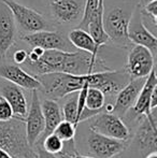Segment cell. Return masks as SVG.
<instances>
[{"label": "cell", "mask_w": 157, "mask_h": 158, "mask_svg": "<svg viewBox=\"0 0 157 158\" xmlns=\"http://www.w3.org/2000/svg\"><path fill=\"white\" fill-rule=\"evenodd\" d=\"M22 66L32 75L51 72H64L70 74H88L110 70L102 59L85 51L64 52L57 50L44 51L43 55L36 61H25Z\"/></svg>", "instance_id": "1"}, {"label": "cell", "mask_w": 157, "mask_h": 158, "mask_svg": "<svg viewBox=\"0 0 157 158\" xmlns=\"http://www.w3.org/2000/svg\"><path fill=\"white\" fill-rule=\"evenodd\" d=\"M0 148L15 158H37L36 150L27 141L25 122L19 117L0 122Z\"/></svg>", "instance_id": "2"}, {"label": "cell", "mask_w": 157, "mask_h": 158, "mask_svg": "<svg viewBox=\"0 0 157 158\" xmlns=\"http://www.w3.org/2000/svg\"><path fill=\"white\" fill-rule=\"evenodd\" d=\"M41 83V89L48 98L58 100L74 92H79L84 85L89 87L88 74H70L64 72H51L35 75Z\"/></svg>", "instance_id": "3"}, {"label": "cell", "mask_w": 157, "mask_h": 158, "mask_svg": "<svg viewBox=\"0 0 157 158\" xmlns=\"http://www.w3.org/2000/svg\"><path fill=\"white\" fill-rule=\"evenodd\" d=\"M134 8L129 6H112L105 10L103 8V29L109 37V41L119 48H129L132 44L128 37V27Z\"/></svg>", "instance_id": "4"}, {"label": "cell", "mask_w": 157, "mask_h": 158, "mask_svg": "<svg viewBox=\"0 0 157 158\" xmlns=\"http://www.w3.org/2000/svg\"><path fill=\"white\" fill-rule=\"evenodd\" d=\"M10 8L16 25L25 33H32L42 30H52L48 19L34 9H30L16 0H2Z\"/></svg>", "instance_id": "5"}, {"label": "cell", "mask_w": 157, "mask_h": 158, "mask_svg": "<svg viewBox=\"0 0 157 158\" xmlns=\"http://www.w3.org/2000/svg\"><path fill=\"white\" fill-rule=\"evenodd\" d=\"M88 129L100 135L121 141H128L130 131L119 115L115 113H102V111L89 117Z\"/></svg>", "instance_id": "6"}, {"label": "cell", "mask_w": 157, "mask_h": 158, "mask_svg": "<svg viewBox=\"0 0 157 158\" xmlns=\"http://www.w3.org/2000/svg\"><path fill=\"white\" fill-rule=\"evenodd\" d=\"M128 146V141H121L88 129L86 155L94 158H114Z\"/></svg>", "instance_id": "7"}, {"label": "cell", "mask_w": 157, "mask_h": 158, "mask_svg": "<svg viewBox=\"0 0 157 158\" xmlns=\"http://www.w3.org/2000/svg\"><path fill=\"white\" fill-rule=\"evenodd\" d=\"M22 40L25 41L30 48L40 46L48 50H57L64 52H74L76 48L68 39V35L57 30H42L32 33H24Z\"/></svg>", "instance_id": "8"}, {"label": "cell", "mask_w": 157, "mask_h": 158, "mask_svg": "<svg viewBox=\"0 0 157 158\" xmlns=\"http://www.w3.org/2000/svg\"><path fill=\"white\" fill-rule=\"evenodd\" d=\"M24 122H25L27 141L31 148H35L37 142L43 135L44 128H45L43 113L41 110V100H40L38 90H31V102Z\"/></svg>", "instance_id": "9"}, {"label": "cell", "mask_w": 157, "mask_h": 158, "mask_svg": "<svg viewBox=\"0 0 157 158\" xmlns=\"http://www.w3.org/2000/svg\"><path fill=\"white\" fill-rule=\"evenodd\" d=\"M155 57L145 46L134 44L128 53L125 70L131 79L147 77L154 69Z\"/></svg>", "instance_id": "10"}, {"label": "cell", "mask_w": 157, "mask_h": 158, "mask_svg": "<svg viewBox=\"0 0 157 158\" xmlns=\"http://www.w3.org/2000/svg\"><path fill=\"white\" fill-rule=\"evenodd\" d=\"M85 0H54L50 2L53 17L60 24H73L81 21Z\"/></svg>", "instance_id": "11"}, {"label": "cell", "mask_w": 157, "mask_h": 158, "mask_svg": "<svg viewBox=\"0 0 157 158\" xmlns=\"http://www.w3.org/2000/svg\"><path fill=\"white\" fill-rule=\"evenodd\" d=\"M128 37L132 44H139V45L145 46L151 51L153 56H156L157 52V38L149 29L145 28L142 24L140 16V10L137 6L134 14L131 16L128 27Z\"/></svg>", "instance_id": "12"}, {"label": "cell", "mask_w": 157, "mask_h": 158, "mask_svg": "<svg viewBox=\"0 0 157 158\" xmlns=\"http://www.w3.org/2000/svg\"><path fill=\"white\" fill-rule=\"evenodd\" d=\"M16 35V23L10 8L0 0V59H4L12 48Z\"/></svg>", "instance_id": "13"}, {"label": "cell", "mask_w": 157, "mask_h": 158, "mask_svg": "<svg viewBox=\"0 0 157 158\" xmlns=\"http://www.w3.org/2000/svg\"><path fill=\"white\" fill-rule=\"evenodd\" d=\"M0 77L12 82L24 89L38 92L41 89L39 80L16 64H0Z\"/></svg>", "instance_id": "14"}, {"label": "cell", "mask_w": 157, "mask_h": 158, "mask_svg": "<svg viewBox=\"0 0 157 158\" xmlns=\"http://www.w3.org/2000/svg\"><path fill=\"white\" fill-rule=\"evenodd\" d=\"M0 96L10 103L15 117L24 119L28 112V102L23 88L0 77Z\"/></svg>", "instance_id": "15"}, {"label": "cell", "mask_w": 157, "mask_h": 158, "mask_svg": "<svg viewBox=\"0 0 157 158\" xmlns=\"http://www.w3.org/2000/svg\"><path fill=\"white\" fill-rule=\"evenodd\" d=\"M145 79L147 77L130 79V81L115 96V102L113 103V113L118 115H125L128 111L131 110L144 84Z\"/></svg>", "instance_id": "16"}, {"label": "cell", "mask_w": 157, "mask_h": 158, "mask_svg": "<svg viewBox=\"0 0 157 158\" xmlns=\"http://www.w3.org/2000/svg\"><path fill=\"white\" fill-rule=\"evenodd\" d=\"M139 122L140 125L134 137L139 148L149 151V153L156 152V109L152 110L151 115L149 116H140Z\"/></svg>", "instance_id": "17"}, {"label": "cell", "mask_w": 157, "mask_h": 158, "mask_svg": "<svg viewBox=\"0 0 157 158\" xmlns=\"http://www.w3.org/2000/svg\"><path fill=\"white\" fill-rule=\"evenodd\" d=\"M157 87V77L155 72V68L150 72V74L147 77L143 84L142 88H141L140 93L138 95L136 102H134V106H132V111L134 114L138 116H149L151 115V96L153 90Z\"/></svg>", "instance_id": "18"}, {"label": "cell", "mask_w": 157, "mask_h": 158, "mask_svg": "<svg viewBox=\"0 0 157 158\" xmlns=\"http://www.w3.org/2000/svg\"><path fill=\"white\" fill-rule=\"evenodd\" d=\"M41 110L43 113L44 123H45V128L44 132L41 138L45 137L48 133H52L54 131L55 127L58 125L64 119L61 108L58 104V102L51 98H46L41 101ZM40 138V139H41Z\"/></svg>", "instance_id": "19"}, {"label": "cell", "mask_w": 157, "mask_h": 158, "mask_svg": "<svg viewBox=\"0 0 157 158\" xmlns=\"http://www.w3.org/2000/svg\"><path fill=\"white\" fill-rule=\"evenodd\" d=\"M68 39L76 50L85 51V52L90 53L95 56H97V54H98L100 46L94 41L92 35L86 30H83L81 28H76L68 33Z\"/></svg>", "instance_id": "20"}, {"label": "cell", "mask_w": 157, "mask_h": 158, "mask_svg": "<svg viewBox=\"0 0 157 158\" xmlns=\"http://www.w3.org/2000/svg\"><path fill=\"white\" fill-rule=\"evenodd\" d=\"M103 8H105V2L103 0H101L98 10L90 19L87 26V30H86L99 46H102L103 44L109 42V37L103 29Z\"/></svg>", "instance_id": "21"}, {"label": "cell", "mask_w": 157, "mask_h": 158, "mask_svg": "<svg viewBox=\"0 0 157 158\" xmlns=\"http://www.w3.org/2000/svg\"><path fill=\"white\" fill-rule=\"evenodd\" d=\"M105 94L100 89L96 87H88L87 93H86V99H85V110L90 111L94 114L101 112L105 104Z\"/></svg>", "instance_id": "22"}, {"label": "cell", "mask_w": 157, "mask_h": 158, "mask_svg": "<svg viewBox=\"0 0 157 158\" xmlns=\"http://www.w3.org/2000/svg\"><path fill=\"white\" fill-rule=\"evenodd\" d=\"M78 93L74 92L71 94L65 96L67 98L61 109L63 112V117L66 121H69L73 123L74 125L78 127Z\"/></svg>", "instance_id": "23"}, {"label": "cell", "mask_w": 157, "mask_h": 158, "mask_svg": "<svg viewBox=\"0 0 157 158\" xmlns=\"http://www.w3.org/2000/svg\"><path fill=\"white\" fill-rule=\"evenodd\" d=\"M36 145H40L45 152L53 155H58L64 148V141L59 139L55 133H48L45 137L41 138Z\"/></svg>", "instance_id": "24"}, {"label": "cell", "mask_w": 157, "mask_h": 158, "mask_svg": "<svg viewBox=\"0 0 157 158\" xmlns=\"http://www.w3.org/2000/svg\"><path fill=\"white\" fill-rule=\"evenodd\" d=\"M76 126L73 123H71L69 121H66V119H63L58 125L55 127L53 133H55L64 142H67V141L74 140V138H76Z\"/></svg>", "instance_id": "25"}, {"label": "cell", "mask_w": 157, "mask_h": 158, "mask_svg": "<svg viewBox=\"0 0 157 158\" xmlns=\"http://www.w3.org/2000/svg\"><path fill=\"white\" fill-rule=\"evenodd\" d=\"M101 0H85V4H84V11L82 19L79 23V28L83 30H87V26L89 24L90 19L95 15V13L98 10L99 3Z\"/></svg>", "instance_id": "26"}, {"label": "cell", "mask_w": 157, "mask_h": 158, "mask_svg": "<svg viewBox=\"0 0 157 158\" xmlns=\"http://www.w3.org/2000/svg\"><path fill=\"white\" fill-rule=\"evenodd\" d=\"M13 117H14V114H13V110L10 103L0 96V122L10 121Z\"/></svg>", "instance_id": "27"}, {"label": "cell", "mask_w": 157, "mask_h": 158, "mask_svg": "<svg viewBox=\"0 0 157 158\" xmlns=\"http://www.w3.org/2000/svg\"><path fill=\"white\" fill-rule=\"evenodd\" d=\"M27 56H28V52H27V51L23 50V48H19V50L14 51L12 58H13V61H14L15 64L22 66V64H23L26 61V59H27Z\"/></svg>", "instance_id": "28"}, {"label": "cell", "mask_w": 157, "mask_h": 158, "mask_svg": "<svg viewBox=\"0 0 157 158\" xmlns=\"http://www.w3.org/2000/svg\"><path fill=\"white\" fill-rule=\"evenodd\" d=\"M142 12L145 13V14L150 15V16L154 17V19H157V0H154V1L150 2V3L145 4V6H142Z\"/></svg>", "instance_id": "29"}, {"label": "cell", "mask_w": 157, "mask_h": 158, "mask_svg": "<svg viewBox=\"0 0 157 158\" xmlns=\"http://www.w3.org/2000/svg\"><path fill=\"white\" fill-rule=\"evenodd\" d=\"M59 158H94L92 156H88V155H81L78 151H74V152H60L58 155Z\"/></svg>", "instance_id": "30"}, {"label": "cell", "mask_w": 157, "mask_h": 158, "mask_svg": "<svg viewBox=\"0 0 157 158\" xmlns=\"http://www.w3.org/2000/svg\"><path fill=\"white\" fill-rule=\"evenodd\" d=\"M35 150H36L37 158H59L58 156H56V155H53V154H50V153L45 152L40 145H35Z\"/></svg>", "instance_id": "31"}, {"label": "cell", "mask_w": 157, "mask_h": 158, "mask_svg": "<svg viewBox=\"0 0 157 158\" xmlns=\"http://www.w3.org/2000/svg\"><path fill=\"white\" fill-rule=\"evenodd\" d=\"M151 110H154V109H156L157 106V87L155 89L153 90V93H152V96H151Z\"/></svg>", "instance_id": "32"}, {"label": "cell", "mask_w": 157, "mask_h": 158, "mask_svg": "<svg viewBox=\"0 0 157 158\" xmlns=\"http://www.w3.org/2000/svg\"><path fill=\"white\" fill-rule=\"evenodd\" d=\"M0 158H15V157L12 156V155L9 152H6V150L0 148Z\"/></svg>", "instance_id": "33"}, {"label": "cell", "mask_w": 157, "mask_h": 158, "mask_svg": "<svg viewBox=\"0 0 157 158\" xmlns=\"http://www.w3.org/2000/svg\"><path fill=\"white\" fill-rule=\"evenodd\" d=\"M145 158H157L156 152H151V153H149V154H147V156L145 157Z\"/></svg>", "instance_id": "34"}, {"label": "cell", "mask_w": 157, "mask_h": 158, "mask_svg": "<svg viewBox=\"0 0 157 158\" xmlns=\"http://www.w3.org/2000/svg\"><path fill=\"white\" fill-rule=\"evenodd\" d=\"M152 1H154V0H141V2H140V4H139V6H145V4L150 3V2H152Z\"/></svg>", "instance_id": "35"}, {"label": "cell", "mask_w": 157, "mask_h": 158, "mask_svg": "<svg viewBox=\"0 0 157 158\" xmlns=\"http://www.w3.org/2000/svg\"><path fill=\"white\" fill-rule=\"evenodd\" d=\"M48 1H50V2H51V1H54V0H48Z\"/></svg>", "instance_id": "36"}]
</instances>
